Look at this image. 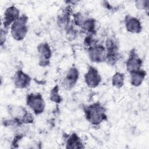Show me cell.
<instances>
[{"label": "cell", "instance_id": "cell-1", "mask_svg": "<svg viewBox=\"0 0 149 149\" xmlns=\"http://www.w3.org/2000/svg\"><path fill=\"white\" fill-rule=\"evenodd\" d=\"M86 119L93 126H100L107 120V109L98 102L86 105L83 108Z\"/></svg>", "mask_w": 149, "mask_h": 149}, {"label": "cell", "instance_id": "cell-11", "mask_svg": "<svg viewBox=\"0 0 149 149\" xmlns=\"http://www.w3.org/2000/svg\"><path fill=\"white\" fill-rule=\"evenodd\" d=\"M143 61L137 54L134 48L130 51L129 56L126 61V68L127 71L130 73L141 69Z\"/></svg>", "mask_w": 149, "mask_h": 149}, {"label": "cell", "instance_id": "cell-6", "mask_svg": "<svg viewBox=\"0 0 149 149\" xmlns=\"http://www.w3.org/2000/svg\"><path fill=\"white\" fill-rule=\"evenodd\" d=\"M90 60L94 63H102L106 61V49L105 46L97 43L87 49Z\"/></svg>", "mask_w": 149, "mask_h": 149}, {"label": "cell", "instance_id": "cell-20", "mask_svg": "<svg viewBox=\"0 0 149 149\" xmlns=\"http://www.w3.org/2000/svg\"><path fill=\"white\" fill-rule=\"evenodd\" d=\"M135 6L139 10H144L148 13L149 8V1L139 0L135 2Z\"/></svg>", "mask_w": 149, "mask_h": 149}, {"label": "cell", "instance_id": "cell-9", "mask_svg": "<svg viewBox=\"0 0 149 149\" xmlns=\"http://www.w3.org/2000/svg\"><path fill=\"white\" fill-rule=\"evenodd\" d=\"M84 78L86 85L91 88L98 87L102 80L101 76L97 69L92 66H88Z\"/></svg>", "mask_w": 149, "mask_h": 149}, {"label": "cell", "instance_id": "cell-21", "mask_svg": "<svg viewBox=\"0 0 149 149\" xmlns=\"http://www.w3.org/2000/svg\"><path fill=\"white\" fill-rule=\"evenodd\" d=\"M8 29L3 28V27L1 29V35H0V41H1V47L3 46V45L5 44L6 39V36L8 34Z\"/></svg>", "mask_w": 149, "mask_h": 149}, {"label": "cell", "instance_id": "cell-14", "mask_svg": "<svg viewBox=\"0 0 149 149\" xmlns=\"http://www.w3.org/2000/svg\"><path fill=\"white\" fill-rule=\"evenodd\" d=\"M72 9L70 6H67L62 10V13L57 17V24L59 27L65 29L68 27L70 24V13Z\"/></svg>", "mask_w": 149, "mask_h": 149}, {"label": "cell", "instance_id": "cell-18", "mask_svg": "<svg viewBox=\"0 0 149 149\" xmlns=\"http://www.w3.org/2000/svg\"><path fill=\"white\" fill-rule=\"evenodd\" d=\"M125 75L124 73L119 72H116L112 77V85L116 88H121L125 83Z\"/></svg>", "mask_w": 149, "mask_h": 149}, {"label": "cell", "instance_id": "cell-8", "mask_svg": "<svg viewBox=\"0 0 149 149\" xmlns=\"http://www.w3.org/2000/svg\"><path fill=\"white\" fill-rule=\"evenodd\" d=\"M80 76V72L78 69L73 65L69 68L62 80V86L65 89H72L77 82Z\"/></svg>", "mask_w": 149, "mask_h": 149}, {"label": "cell", "instance_id": "cell-16", "mask_svg": "<svg viewBox=\"0 0 149 149\" xmlns=\"http://www.w3.org/2000/svg\"><path fill=\"white\" fill-rule=\"evenodd\" d=\"M80 27L86 35L96 34V20L94 18L86 17Z\"/></svg>", "mask_w": 149, "mask_h": 149}, {"label": "cell", "instance_id": "cell-5", "mask_svg": "<svg viewBox=\"0 0 149 149\" xmlns=\"http://www.w3.org/2000/svg\"><path fill=\"white\" fill-rule=\"evenodd\" d=\"M105 47L107 54L105 62L113 66L118 61L120 56L118 43L115 38H109L105 42Z\"/></svg>", "mask_w": 149, "mask_h": 149}, {"label": "cell", "instance_id": "cell-17", "mask_svg": "<svg viewBox=\"0 0 149 149\" xmlns=\"http://www.w3.org/2000/svg\"><path fill=\"white\" fill-rule=\"evenodd\" d=\"M130 74V83L134 87L140 86L146 76V72L143 69L132 72Z\"/></svg>", "mask_w": 149, "mask_h": 149}, {"label": "cell", "instance_id": "cell-13", "mask_svg": "<svg viewBox=\"0 0 149 149\" xmlns=\"http://www.w3.org/2000/svg\"><path fill=\"white\" fill-rule=\"evenodd\" d=\"M124 24L126 30L132 34H139L142 31V25L137 17L127 15L124 19Z\"/></svg>", "mask_w": 149, "mask_h": 149}, {"label": "cell", "instance_id": "cell-19", "mask_svg": "<svg viewBox=\"0 0 149 149\" xmlns=\"http://www.w3.org/2000/svg\"><path fill=\"white\" fill-rule=\"evenodd\" d=\"M59 87L58 85L55 86L50 91L49 100L56 104H60L62 101V97L59 93Z\"/></svg>", "mask_w": 149, "mask_h": 149}, {"label": "cell", "instance_id": "cell-3", "mask_svg": "<svg viewBox=\"0 0 149 149\" xmlns=\"http://www.w3.org/2000/svg\"><path fill=\"white\" fill-rule=\"evenodd\" d=\"M27 22L28 17L23 14L10 26V34L15 40L22 41L26 37L28 32Z\"/></svg>", "mask_w": 149, "mask_h": 149}, {"label": "cell", "instance_id": "cell-10", "mask_svg": "<svg viewBox=\"0 0 149 149\" xmlns=\"http://www.w3.org/2000/svg\"><path fill=\"white\" fill-rule=\"evenodd\" d=\"M19 9L14 5L8 7L3 13L2 19L3 27L9 29V27L20 16Z\"/></svg>", "mask_w": 149, "mask_h": 149}, {"label": "cell", "instance_id": "cell-7", "mask_svg": "<svg viewBox=\"0 0 149 149\" xmlns=\"http://www.w3.org/2000/svg\"><path fill=\"white\" fill-rule=\"evenodd\" d=\"M38 64L42 67H46L50 64L52 57V50L50 45L47 42H42L37 46Z\"/></svg>", "mask_w": 149, "mask_h": 149}, {"label": "cell", "instance_id": "cell-15", "mask_svg": "<svg viewBox=\"0 0 149 149\" xmlns=\"http://www.w3.org/2000/svg\"><path fill=\"white\" fill-rule=\"evenodd\" d=\"M65 144L66 148H83L84 147L82 140L76 133H73L68 136Z\"/></svg>", "mask_w": 149, "mask_h": 149}, {"label": "cell", "instance_id": "cell-4", "mask_svg": "<svg viewBox=\"0 0 149 149\" xmlns=\"http://www.w3.org/2000/svg\"><path fill=\"white\" fill-rule=\"evenodd\" d=\"M26 105L36 115L42 113L45 108V102L40 93H30L26 98Z\"/></svg>", "mask_w": 149, "mask_h": 149}, {"label": "cell", "instance_id": "cell-12", "mask_svg": "<svg viewBox=\"0 0 149 149\" xmlns=\"http://www.w3.org/2000/svg\"><path fill=\"white\" fill-rule=\"evenodd\" d=\"M15 87L19 89H24L29 87L31 81V77L22 70H17L12 78Z\"/></svg>", "mask_w": 149, "mask_h": 149}, {"label": "cell", "instance_id": "cell-2", "mask_svg": "<svg viewBox=\"0 0 149 149\" xmlns=\"http://www.w3.org/2000/svg\"><path fill=\"white\" fill-rule=\"evenodd\" d=\"M7 111L10 118L15 119L24 125L31 124L34 122V118L31 113L22 106L16 105H9Z\"/></svg>", "mask_w": 149, "mask_h": 149}]
</instances>
